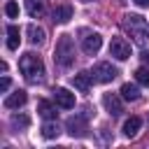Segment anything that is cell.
<instances>
[{"label": "cell", "mask_w": 149, "mask_h": 149, "mask_svg": "<svg viewBox=\"0 0 149 149\" xmlns=\"http://www.w3.org/2000/svg\"><path fill=\"white\" fill-rule=\"evenodd\" d=\"M123 30L130 35V40L137 44V47H147L149 44V23L144 16L140 14H126L123 21H121Z\"/></svg>", "instance_id": "6da1fadb"}, {"label": "cell", "mask_w": 149, "mask_h": 149, "mask_svg": "<svg viewBox=\"0 0 149 149\" xmlns=\"http://www.w3.org/2000/svg\"><path fill=\"white\" fill-rule=\"evenodd\" d=\"M19 70L30 84H40L44 79V63L37 54H23L19 58Z\"/></svg>", "instance_id": "7a4b0ae2"}, {"label": "cell", "mask_w": 149, "mask_h": 149, "mask_svg": "<svg viewBox=\"0 0 149 149\" xmlns=\"http://www.w3.org/2000/svg\"><path fill=\"white\" fill-rule=\"evenodd\" d=\"M54 61L61 68H70L74 63V44H72L70 35H61L58 37V42L54 47Z\"/></svg>", "instance_id": "3957f363"}, {"label": "cell", "mask_w": 149, "mask_h": 149, "mask_svg": "<svg viewBox=\"0 0 149 149\" xmlns=\"http://www.w3.org/2000/svg\"><path fill=\"white\" fill-rule=\"evenodd\" d=\"M91 74H93V81L107 84V81H112V79L119 74V70H116L112 63H95L93 70H91Z\"/></svg>", "instance_id": "277c9868"}, {"label": "cell", "mask_w": 149, "mask_h": 149, "mask_svg": "<svg viewBox=\"0 0 149 149\" xmlns=\"http://www.w3.org/2000/svg\"><path fill=\"white\" fill-rule=\"evenodd\" d=\"M109 56H114L116 61L130 58V44L123 37H112V42H109Z\"/></svg>", "instance_id": "5b68a950"}, {"label": "cell", "mask_w": 149, "mask_h": 149, "mask_svg": "<svg viewBox=\"0 0 149 149\" xmlns=\"http://www.w3.org/2000/svg\"><path fill=\"white\" fill-rule=\"evenodd\" d=\"M100 47H102V37H100L98 33H86V35L81 37V49H84V54L93 56V54L100 51Z\"/></svg>", "instance_id": "8992f818"}, {"label": "cell", "mask_w": 149, "mask_h": 149, "mask_svg": "<svg viewBox=\"0 0 149 149\" xmlns=\"http://www.w3.org/2000/svg\"><path fill=\"white\" fill-rule=\"evenodd\" d=\"M54 102L61 109H72L74 107V93H70L68 88L58 86V88H54Z\"/></svg>", "instance_id": "52a82bcc"}, {"label": "cell", "mask_w": 149, "mask_h": 149, "mask_svg": "<svg viewBox=\"0 0 149 149\" xmlns=\"http://www.w3.org/2000/svg\"><path fill=\"white\" fill-rule=\"evenodd\" d=\"M102 105H105V109H107L112 116H119V114L123 112V102H121V98H119L116 93H105V95H102Z\"/></svg>", "instance_id": "ba28073f"}, {"label": "cell", "mask_w": 149, "mask_h": 149, "mask_svg": "<svg viewBox=\"0 0 149 149\" xmlns=\"http://www.w3.org/2000/svg\"><path fill=\"white\" fill-rule=\"evenodd\" d=\"M86 130H88V126H86V119L84 116H70L68 119V133L72 137H84Z\"/></svg>", "instance_id": "9c48e42d"}, {"label": "cell", "mask_w": 149, "mask_h": 149, "mask_svg": "<svg viewBox=\"0 0 149 149\" xmlns=\"http://www.w3.org/2000/svg\"><path fill=\"white\" fill-rule=\"evenodd\" d=\"M26 100H28V95H26V91H14L12 95H7L5 98V107L7 109H16V107H21V105H26Z\"/></svg>", "instance_id": "30bf717a"}, {"label": "cell", "mask_w": 149, "mask_h": 149, "mask_svg": "<svg viewBox=\"0 0 149 149\" xmlns=\"http://www.w3.org/2000/svg\"><path fill=\"white\" fill-rule=\"evenodd\" d=\"M51 16H54V23H68L72 19V7L70 5H58Z\"/></svg>", "instance_id": "8fae6325"}, {"label": "cell", "mask_w": 149, "mask_h": 149, "mask_svg": "<svg viewBox=\"0 0 149 149\" xmlns=\"http://www.w3.org/2000/svg\"><path fill=\"white\" fill-rule=\"evenodd\" d=\"M91 79H93L91 72H79V74H74L72 84H74V88H79L81 93H88V88H91Z\"/></svg>", "instance_id": "7c38bea8"}, {"label": "cell", "mask_w": 149, "mask_h": 149, "mask_svg": "<svg viewBox=\"0 0 149 149\" xmlns=\"http://www.w3.org/2000/svg\"><path fill=\"white\" fill-rule=\"evenodd\" d=\"M26 12L35 19V16H42L47 12V0H26Z\"/></svg>", "instance_id": "4fadbf2b"}, {"label": "cell", "mask_w": 149, "mask_h": 149, "mask_svg": "<svg viewBox=\"0 0 149 149\" xmlns=\"http://www.w3.org/2000/svg\"><path fill=\"white\" fill-rule=\"evenodd\" d=\"M140 128H142V119H140V116H130V119H126V123H123V135H126V137H135Z\"/></svg>", "instance_id": "5bb4252c"}, {"label": "cell", "mask_w": 149, "mask_h": 149, "mask_svg": "<svg viewBox=\"0 0 149 149\" xmlns=\"http://www.w3.org/2000/svg\"><path fill=\"white\" fill-rule=\"evenodd\" d=\"M56 107H58V105H56ZM56 107H54L49 100H37V112H40L44 119H56V114H58Z\"/></svg>", "instance_id": "9a60e30c"}, {"label": "cell", "mask_w": 149, "mask_h": 149, "mask_svg": "<svg viewBox=\"0 0 149 149\" xmlns=\"http://www.w3.org/2000/svg\"><path fill=\"white\" fill-rule=\"evenodd\" d=\"M28 40H30V44H42L44 42V28L30 23L28 26Z\"/></svg>", "instance_id": "2e32d148"}, {"label": "cell", "mask_w": 149, "mask_h": 149, "mask_svg": "<svg viewBox=\"0 0 149 149\" xmlns=\"http://www.w3.org/2000/svg\"><path fill=\"white\" fill-rule=\"evenodd\" d=\"M19 42H21L19 28H16V26H7V47L14 51V49H19Z\"/></svg>", "instance_id": "e0dca14e"}, {"label": "cell", "mask_w": 149, "mask_h": 149, "mask_svg": "<svg viewBox=\"0 0 149 149\" xmlns=\"http://www.w3.org/2000/svg\"><path fill=\"white\" fill-rule=\"evenodd\" d=\"M121 98H123V100H137V98H140L137 86H135V84H123V86H121Z\"/></svg>", "instance_id": "ac0fdd59"}, {"label": "cell", "mask_w": 149, "mask_h": 149, "mask_svg": "<svg viewBox=\"0 0 149 149\" xmlns=\"http://www.w3.org/2000/svg\"><path fill=\"white\" fill-rule=\"evenodd\" d=\"M58 133H61V128H58V123H54V121H47V123L42 126V135H44L47 140L58 137Z\"/></svg>", "instance_id": "d6986e66"}, {"label": "cell", "mask_w": 149, "mask_h": 149, "mask_svg": "<svg viewBox=\"0 0 149 149\" xmlns=\"http://www.w3.org/2000/svg\"><path fill=\"white\" fill-rule=\"evenodd\" d=\"M9 123H12L14 128H19V130H23V128H28V123H30V119H28L26 114H14V116L9 119Z\"/></svg>", "instance_id": "ffe728a7"}, {"label": "cell", "mask_w": 149, "mask_h": 149, "mask_svg": "<svg viewBox=\"0 0 149 149\" xmlns=\"http://www.w3.org/2000/svg\"><path fill=\"white\" fill-rule=\"evenodd\" d=\"M135 81L140 86H149V70L147 68H137L135 70Z\"/></svg>", "instance_id": "44dd1931"}, {"label": "cell", "mask_w": 149, "mask_h": 149, "mask_svg": "<svg viewBox=\"0 0 149 149\" xmlns=\"http://www.w3.org/2000/svg\"><path fill=\"white\" fill-rule=\"evenodd\" d=\"M5 14H7L9 19H16V16H19V5H16L14 0H7V2H5Z\"/></svg>", "instance_id": "7402d4cb"}, {"label": "cell", "mask_w": 149, "mask_h": 149, "mask_svg": "<svg viewBox=\"0 0 149 149\" xmlns=\"http://www.w3.org/2000/svg\"><path fill=\"white\" fill-rule=\"evenodd\" d=\"M7 88H9V77H2V81H0V91L5 93Z\"/></svg>", "instance_id": "603a6c76"}, {"label": "cell", "mask_w": 149, "mask_h": 149, "mask_svg": "<svg viewBox=\"0 0 149 149\" xmlns=\"http://www.w3.org/2000/svg\"><path fill=\"white\" fill-rule=\"evenodd\" d=\"M135 5H140V7H149V0H133Z\"/></svg>", "instance_id": "cb8c5ba5"}, {"label": "cell", "mask_w": 149, "mask_h": 149, "mask_svg": "<svg viewBox=\"0 0 149 149\" xmlns=\"http://www.w3.org/2000/svg\"><path fill=\"white\" fill-rule=\"evenodd\" d=\"M142 58H144V61H147V63H149V51H147V54H144V56H142Z\"/></svg>", "instance_id": "d4e9b609"}, {"label": "cell", "mask_w": 149, "mask_h": 149, "mask_svg": "<svg viewBox=\"0 0 149 149\" xmlns=\"http://www.w3.org/2000/svg\"><path fill=\"white\" fill-rule=\"evenodd\" d=\"M81 2H91V0H81Z\"/></svg>", "instance_id": "484cf974"}]
</instances>
